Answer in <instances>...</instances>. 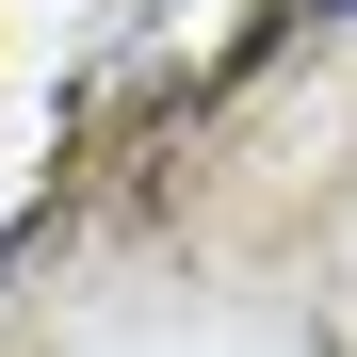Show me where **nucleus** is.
<instances>
[{
	"label": "nucleus",
	"instance_id": "obj_1",
	"mask_svg": "<svg viewBox=\"0 0 357 357\" xmlns=\"http://www.w3.org/2000/svg\"><path fill=\"white\" fill-rule=\"evenodd\" d=\"M309 17H357V0H276V33H309Z\"/></svg>",
	"mask_w": 357,
	"mask_h": 357
}]
</instances>
